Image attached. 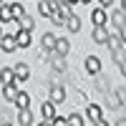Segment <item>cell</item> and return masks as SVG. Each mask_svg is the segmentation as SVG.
I'll return each instance as SVG.
<instances>
[{"label": "cell", "mask_w": 126, "mask_h": 126, "mask_svg": "<svg viewBox=\"0 0 126 126\" xmlns=\"http://www.w3.org/2000/svg\"><path fill=\"white\" fill-rule=\"evenodd\" d=\"M50 20H53V23H56V25H66V23H68V18H63V15L58 13V10H56V13H53V15H50Z\"/></svg>", "instance_id": "25"}, {"label": "cell", "mask_w": 126, "mask_h": 126, "mask_svg": "<svg viewBox=\"0 0 126 126\" xmlns=\"http://www.w3.org/2000/svg\"><path fill=\"white\" fill-rule=\"evenodd\" d=\"M38 10H40V15L50 18V15L58 10V3H53V0H40V3H38Z\"/></svg>", "instance_id": "1"}, {"label": "cell", "mask_w": 126, "mask_h": 126, "mask_svg": "<svg viewBox=\"0 0 126 126\" xmlns=\"http://www.w3.org/2000/svg\"><path fill=\"white\" fill-rule=\"evenodd\" d=\"M121 13H126V0H124V3H121Z\"/></svg>", "instance_id": "33"}, {"label": "cell", "mask_w": 126, "mask_h": 126, "mask_svg": "<svg viewBox=\"0 0 126 126\" xmlns=\"http://www.w3.org/2000/svg\"><path fill=\"white\" fill-rule=\"evenodd\" d=\"M53 126H68V119H56Z\"/></svg>", "instance_id": "30"}, {"label": "cell", "mask_w": 126, "mask_h": 126, "mask_svg": "<svg viewBox=\"0 0 126 126\" xmlns=\"http://www.w3.org/2000/svg\"><path fill=\"white\" fill-rule=\"evenodd\" d=\"M3 126H10V124H8V121H3Z\"/></svg>", "instance_id": "37"}, {"label": "cell", "mask_w": 126, "mask_h": 126, "mask_svg": "<svg viewBox=\"0 0 126 126\" xmlns=\"http://www.w3.org/2000/svg\"><path fill=\"white\" fill-rule=\"evenodd\" d=\"M113 58H116V63L121 66V63L126 61V53H124V50H119V53H113Z\"/></svg>", "instance_id": "29"}, {"label": "cell", "mask_w": 126, "mask_h": 126, "mask_svg": "<svg viewBox=\"0 0 126 126\" xmlns=\"http://www.w3.org/2000/svg\"><path fill=\"white\" fill-rule=\"evenodd\" d=\"M116 126H126V119H121V121H119V124H116Z\"/></svg>", "instance_id": "35"}, {"label": "cell", "mask_w": 126, "mask_h": 126, "mask_svg": "<svg viewBox=\"0 0 126 126\" xmlns=\"http://www.w3.org/2000/svg\"><path fill=\"white\" fill-rule=\"evenodd\" d=\"M56 43H58V40L50 35V33H46V35H43V48H53V50H56Z\"/></svg>", "instance_id": "24"}, {"label": "cell", "mask_w": 126, "mask_h": 126, "mask_svg": "<svg viewBox=\"0 0 126 126\" xmlns=\"http://www.w3.org/2000/svg\"><path fill=\"white\" fill-rule=\"evenodd\" d=\"M111 20H113V25H116L119 30H121V28H126V13H121V10H116V13L111 15Z\"/></svg>", "instance_id": "9"}, {"label": "cell", "mask_w": 126, "mask_h": 126, "mask_svg": "<svg viewBox=\"0 0 126 126\" xmlns=\"http://www.w3.org/2000/svg\"><path fill=\"white\" fill-rule=\"evenodd\" d=\"M121 40L126 43V28H121Z\"/></svg>", "instance_id": "31"}, {"label": "cell", "mask_w": 126, "mask_h": 126, "mask_svg": "<svg viewBox=\"0 0 126 126\" xmlns=\"http://www.w3.org/2000/svg\"><path fill=\"white\" fill-rule=\"evenodd\" d=\"M5 30H8L10 35H15V38H18V33L23 30V28H20V20H10V23H5Z\"/></svg>", "instance_id": "14"}, {"label": "cell", "mask_w": 126, "mask_h": 126, "mask_svg": "<svg viewBox=\"0 0 126 126\" xmlns=\"http://www.w3.org/2000/svg\"><path fill=\"white\" fill-rule=\"evenodd\" d=\"M20 28H23V30H28V33H30V28H33V20H30V18L25 15L23 20H20Z\"/></svg>", "instance_id": "27"}, {"label": "cell", "mask_w": 126, "mask_h": 126, "mask_svg": "<svg viewBox=\"0 0 126 126\" xmlns=\"http://www.w3.org/2000/svg\"><path fill=\"white\" fill-rule=\"evenodd\" d=\"M68 48H71V46H68V40H63V38H61L58 43H56V50H53V53L63 58V56H68Z\"/></svg>", "instance_id": "10"}, {"label": "cell", "mask_w": 126, "mask_h": 126, "mask_svg": "<svg viewBox=\"0 0 126 126\" xmlns=\"http://www.w3.org/2000/svg\"><path fill=\"white\" fill-rule=\"evenodd\" d=\"M91 18H93V23H96V28H106V10H101V8L93 10Z\"/></svg>", "instance_id": "2"}, {"label": "cell", "mask_w": 126, "mask_h": 126, "mask_svg": "<svg viewBox=\"0 0 126 126\" xmlns=\"http://www.w3.org/2000/svg\"><path fill=\"white\" fill-rule=\"evenodd\" d=\"M15 40H18V48H28L30 46V33H28V30H20Z\"/></svg>", "instance_id": "11"}, {"label": "cell", "mask_w": 126, "mask_h": 126, "mask_svg": "<svg viewBox=\"0 0 126 126\" xmlns=\"http://www.w3.org/2000/svg\"><path fill=\"white\" fill-rule=\"evenodd\" d=\"M71 8H73V3H58V13H61L63 18H71V15H73Z\"/></svg>", "instance_id": "20"}, {"label": "cell", "mask_w": 126, "mask_h": 126, "mask_svg": "<svg viewBox=\"0 0 126 126\" xmlns=\"http://www.w3.org/2000/svg\"><path fill=\"white\" fill-rule=\"evenodd\" d=\"M109 106H111V109H121V96H119L116 91L109 93Z\"/></svg>", "instance_id": "18"}, {"label": "cell", "mask_w": 126, "mask_h": 126, "mask_svg": "<svg viewBox=\"0 0 126 126\" xmlns=\"http://www.w3.org/2000/svg\"><path fill=\"white\" fill-rule=\"evenodd\" d=\"M40 111H43V116H46V121H50V124H53L56 121V106H53V103H43V109H40Z\"/></svg>", "instance_id": "3"}, {"label": "cell", "mask_w": 126, "mask_h": 126, "mask_svg": "<svg viewBox=\"0 0 126 126\" xmlns=\"http://www.w3.org/2000/svg\"><path fill=\"white\" fill-rule=\"evenodd\" d=\"M28 103H30V96L20 91V93H18V98H15V106H18L20 111H23V109H28Z\"/></svg>", "instance_id": "12"}, {"label": "cell", "mask_w": 126, "mask_h": 126, "mask_svg": "<svg viewBox=\"0 0 126 126\" xmlns=\"http://www.w3.org/2000/svg\"><path fill=\"white\" fill-rule=\"evenodd\" d=\"M3 98H5V101H15V98H18V91H15L13 86H3Z\"/></svg>", "instance_id": "17"}, {"label": "cell", "mask_w": 126, "mask_h": 126, "mask_svg": "<svg viewBox=\"0 0 126 126\" xmlns=\"http://www.w3.org/2000/svg\"><path fill=\"white\" fill-rule=\"evenodd\" d=\"M0 46H3V50H5V53H10V50H15V48H18V40H15L13 35H5Z\"/></svg>", "instance_id": "8"}, {"label": "cell", "mask_w": 126, "mask_h": 126, "mask_svg": "<svg viewBox=\"0 0 126 126\" xmlns=\"http://www.w3.org/2000/svg\"><path fill=\"white\" fill-rule=\"evenodd\" d=\"M33 124V113H30V109H23L20 111V126H30Z\"/></svg>", "instance_id": "15"}, {"label": "cell", "mask_w": 126, "mask_h": 126, "mask_svg": "<svg viewBox=\"0 0 126 126\" xmlns=\"http://www.w3.org/2000/svg\"><path fill=\"white\" fill-rule=\"evenodd\" d=\"M40 126H53V124H50V121H43V124H40Z\"/></svg>", "instance_id": "36"}, {"label": "cell", "mask_w": 126, "mask_h": 126, "mask_svg": "<svg viewBox=\"0 0 126 126\" xmlns=\"http://www.w3.org/2000/svg\"><path fill=\"white\" fill-rule=\"evenodd\" d=\"M66 25H68V30H73V33H76V30H81V20H78L76 15H71Z\"/></svg>", "instance_id": "23"}, {"label": "cell", "mask_w": 126, "mask_h": 126, "mask_svg": "<svg viewBox=\"0 0 126 126\" xmlns=\"http://www.w3.org/2000/svg\"><path fill=\"white\" fill-rule=\"evenodd\" d=\"M10 13H13V18H18V20L25 18V10H23V5H20V3H10Z\"/></svg>", "instance_id": "13"}, {"label": "cell", "mask_w": 126, "mask_h": 126, "mask_svg": "<svg viewBox=\"0 0 126 126\" xmlns=\"http://www.w3.org/2000/svg\"><path fill=\"white\" fill-rule=\"evenodd\" d=\"M106 46H109V48L113 50V53H119V50L124 48V40H121V38H113V35H111V38H109V43H106Z\"/></svg>", "instance_id": "16"}, {"label": "cell", "mask_w": 126, "mask_h": 126, "mask_svg": "<svg viewBox=\"0 0 126 126\" xmlns=\"http://www.w3.org/2000/svg\"><path fill=\"white\" fill-rule=\"evenodd\" d=\"M88 119L91 121H101V106H88Z\"/></svg>", "instance_id": "22"}, {"label": "cell", "mask_w": 126, "mask_h": 126, "mask_svg": "<svg viewBox=\"0 0 126 126\" xmlns=\"http://www.w3.org/2000/svg\"><path fill=\"white\" fill-rule=\"evenodd\" d=\"M86 68H88V73H98L101 71V61L96 56H88L86 58Z\"/></svg>", "instance_id": "6"}, {"label": "cell", "mask_w": 126, "mask_h": 126, "mask_svg": "<svg viewBox=\"0 0 126 126\" xmlns=\"http://www.w3.org/2000/svg\"><path fill=\"white\" fill-rule=\"evenodd\" d=\"M109 30L106 28H96V30H93V40H96V43H109Z\"/></svg>", "instance_id": "7"}, {"label": "cell", "mask_w": 126, "mask_h": 126, "mask_svg": "<svg viewBox=\"0 0 126 126\" xmlns=\"http://www.w3.org/2000/svg\"><path fill=\"white\" fill-rule=\"evenodd\" d=\"M66 98V91H63V86H53L50 88V103H58Z\"/></svg>", "instance_id": "5"}, {"label": "cell", "mask_w": 126, "mask_h": 126, "mask_svg": "<svg viewBox=\"0 0 126 126\" xmlns=\"http://www.w3.org/2000/svg\"><path fill=\"white\" fill-rule=\"evenodd\" d=\"M96 126H109V124H106V121H103V119H101V121H98V124H96Z\"/></svg>", "instance_id": "34"}, {"label": "cell", "mask_w": 126, "mask_h": 126, "mask_svg": "<svg viewBox=\"0 0 126 126\" xmlns=\"http://www.w3.org/2000/svg\"><path fill=\"white\" fill-rule=\"evenodd\" d=\"M50 61H53V68L61 73V71H66V63H63V58L61 56H56V53H50Z\"/></svg>", "instance_id": "21"}, {"label": "cell", "mask_w": 126, "mask_h": 126, "mask_svg": "<svg viewBox=\"0 0 126 126\" xmlns=\"http://www.w3.org/2000/svg\"><path fill=\"white\" fill-rule=\"evenodd\" d=\"M68 126H83V119L78 116V113H71L68 116Z\"/></svg>", "instance_id": "26"}, {"label": "cell", "mask_w": 126, "mask_h": 126, "mask_svg": "<svg viewBox=\"0 0 126 126\" xmlns=\"http://www.w3.org/2000/svg\"><path fill=\"white\" fill-rule=\"evenodd\" d=\"M10 15H13V13H10V5L5 3L3 5V23H10Z\"/></svg>", "instance_id": "28"}, {"label": "cell", "mask_w": 126, "mask_h": 126, "mask_svg": "<svg viewBox=\"0 0 126 126\" xmlns=\"http://www.w3.org/2000/svg\"><path fill=\"white\" fill-rule=\"evenodd\" d=\"M13 81H15V73L10 68H3V86H13Z\"/></svg>", "instance_id": "19"}, {"label": "cell", "mask_w": 126, "mask_h": 126, "mask_svg": "<svg viewBox=\"0 0 126 126\" xmlns=\"http://www.w3.org/2000/svg\"><path fill=\"white\" fill-rule=\"evenodd\" d=\"M13 73H15V81H25L28 78V66L25 63H18V66H13Z\"/></svg>", "instance_id": "4"}, {"label": "cell", "mask_w": 126, "mask_h": 126, "mask_svg": "<svg viewBox=\"0 0 126 126\" xmlns=\"http://www.w3.org/2000/svg\"><path fill=\"white\" fill-rule=\"evenodd\" d=\"M121 73H124V76H126V61L121 63Z\"/></svg>", "instance_id": "32"}]
</instances>
